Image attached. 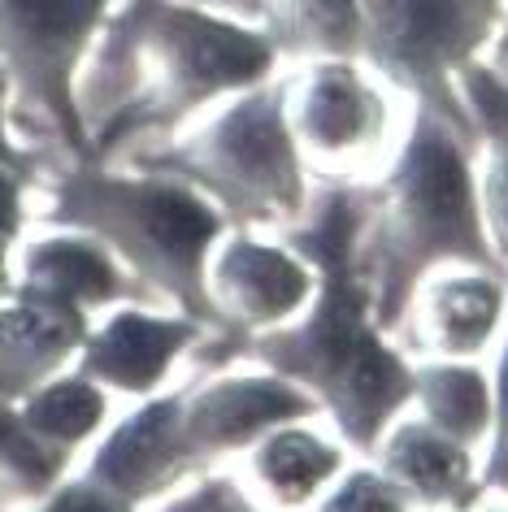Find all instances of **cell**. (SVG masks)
<instances>
[{"mask_svg":"<svg viewBox=\"0 0 508 512\" xmlns=\"http://www.w3.org/2000/svg\"><path fill=\"white\" fill-rule=\"evenodd\" d=\"M270 31L187 0H126L87 53L74 87L87 148H109L139 131H170L213 96L248 92L274 70Z\"/></svg>","mask_w":508,"mask_h":512,"instance_id":"6da1fadb","label":"cell"},{"mask_svg":"<svg viewBox=\"0 0 508 512\" xmlns=\"http://www.w3.org/2000/svg\"><path fill=\"white\" fill-rule=\"evenodd\" d=\"M53 226L96 239L105 252L174 296L183 309L213 317L205 287V256L222 235V217L196 187L165 174H109L83 161L53 183Z\"/></svg>","mask_w":508,"mask_h":512,"instance_id":"7a4b0ae2","label":"cell"},{"mask_svg":"<svg viewBox=\"0 0 508 512\" xmlns=\"http://www.w3.org/2000/svg\"><path fill=\"white\" fill-rule=\"evenodd\" d=\"M152 174L179 178L226 204L235 217H287L300 209V152L287 131V87H257L218 122L165 148Z\"/></svg>","mask_w":508,"mask_h":512,"instance_id":"3957f363","label":"cell"},{"mask_svg":"<svg viewBox=\"0 0 508 512\" xmlns=\"http://www.w3.org/2000/svg\"><path fill=\"white\" fill-rule=\"evenodd\" d=\"M348 239L335 252V270L344 261ZM265 361H274L287 374H304L313 387L335 404L339 421L352 439L370 443L378 426L391 417L404 395H409V374L391 361V352L378 348V339L361 322V300L352 296L344 270L330 274V291L322 313L313 317L309 330L300 335H283L261 348Z\"/></svg>","mask_w":508,"mask_h":512,"instance_id":"277c9868","label":"cell"},{"mask_svg":"<svg viewBox=\"0 0 508 512\" xmlns=\"http://www.w3.org/2000/svg\"><path fill=\"white\" fill-rule=\"evenodd\" d=\"M383 200V248L396 274L409 278L435 256L487 261L465 157L439 118H430V113L417 118V131L396 174L387 178Z\"/></svg>","mask_w":508,"mask_h":512,"instance_id":"5b68a950","label":"cell"},{"mask_svg":"<svg viewBox=\"0 0 508 512\" xmlns=\"http://www.w3.org/2000/svg\"><path fill=\"white\" fill-rule=\"evenodd\" d=\"M109 5L113 0H0V66L9 74V96L53 126L70 152H92L74 87Z\"/></svg>","mask_w":508,"mask_h":512,"instance_id":"8992f818","label":"cell"},{"mask_svg":"<svg viewBox=\"0 0 508 512\" xmlns=\"http://www.w3.org/2000/svg\"><path fill=\"white\" fill-rule=\"evenodd\" d=\"M504 0H370L365 44L391 79L426 96H448V79L487 40Z\"/></svg>","mask_w":508,"mask_h":512,"instance_id":"52a82bcc","label":"cell"},{"mask_svg":"<svg viewBox=\"0 0 508 512\" xmlns=\"http://www.w3.org/2000/svg\"><path fill=\"white\" fill-rule=\"evenodd\" d=\"M187 465L192 452L179 439V400H157L113 430V439L96 452L87 482L122 504H135L170 486Z\"/></svg>","mask_w":508,"mask_h":512,"instance_id":"ba28073f","label":"cell"},{"mask_svg":"<svg viewBox=\"0 0 508 512\" xmlns=\"http://www.w3.org/2000/svg\"><path fill=\"white\" fill-rule=\"evenodd\" d=\"M87 339V317L70 304L14 296L0 304V400H27Z\"/></svg>","mask_w":508,"mask_h":512,"instance_id":"9c48e42d","label":"cell"},{"mask_svg":"<svg viewBox=\"0 0 508 512\" xmlns=\"http://www.w3.org/2000/svg\"><path fill=\"white\" fill-rule=\"evenodd\" d=\"M304 413V400L274 378H226L213 382L183 408L179 400V439L196 456L226 452V447L248 443L252 434L283 417Z\"/></svg>","mask_w":508,"mask_h":512,"instance_id":"30bf717a","label":"cell"},{"mask_svg":"<svg viewBox=\"0 0 508 512\" xmlns=\"http://www.w3.org/2000/svg\"><path fill=\"white\" fill-rule=\"evenodd\" d=\"M192 322H161V317L144 313H122L100 330V335L83 339V378L109 382L118 391L144 395L165 378L170 361L192 343Z\"/></svg>","mask_w":508,"mask_h":512,"instance_id":"8fae6325","label":"cell"},{"mask_svg":"<svg viewBox=\"0 0 508 512\" xmlns=\"http://www.w3.org/2000/svg\"><path fill=\"white\" fill-rule=\"evenodd\" d=\"M126 291L113 256L87 235H48L22 252V283L14 296L70 304V309H96Z\"/></svg>","mask_w":508,"mask_h":512,"instance_id":"7c38bea8","label":"cell"},{"mask_svg":"<svg viewBox=\"0 0 508 512\" xmlns=\"http://www.w3.org/2000/svg\"><path fill=\"white\" fill-rule=\"evenodd\" d=\"M205 287L209 304H222L239 322H274V317H283L300 304L309 278L291 256L235 239L218 256V265L205 270Z\"/></svg>","mask_w":508,"mask_h":512,"instance_id":"4fadbf2b","label":"cell"},{"mask_svg":"<svg viewBox=\"0 0 508 512\" xmlns=\"http://www.w3.org/2000/svg\"><path fill=\"white\" fill-rule=\"evenodd\" d=\"M383 131V100L348 61H322L296 100V135L317 152L361 148Z\"/></svg>","mask_w":508,"mask_h":512,"instance_id":"5bb4252c","label":"cell"},{"mask_svg":"<svg viewBox=\"0 0 508 512\" xmlns=\"http://www.w3.org/2000/svg\"><path fill=\"white\" fill-rule=\"evenodd\" d=\"M274 48L348 61L365 44V0H265Z\"/></svg>","mask_w":508,"mask_h":512,"instance_id":"9a60e30c","label":"cell"},{"mask_svg":"<svg viewBox=\"0 0 508 512\" xmlns=\"http://www.w3.org/2000/svg\"><path fill=\"white\" fill-rule=\"evenodd\" d=\"M66 465V447L40 439L14 404L0 400V499H44Z\"/></svg>","mask_w":508,"mask_h":512,"instance_id":"2e32d148","label":"cell"},{"mask_svg":"<svg viewBox=\"0 0 508 512\" xmlns=\"http://www.w3.org/2000/svg\"><path fill=\"white\" fill-rule=\"evenodd\" d=\"M18 413L40 439L70 452L74 443H83L87 434L100 426V417H105V395L96 391L92 378H66V382L48 378L44 387H35L27 400H22Z\"/></svg>","mask_w":508,"mask_h":512,"instance_id":"e0dca14e","label":"cell"},{"mask_svg":"<svg viewBox=\"0 0 508 512\" xmlns=\"http://www.w3.org/2000/svg\"><path fill=\"white\" fill-rule=\"evenodd\" d=\"M387 469L396 473L400 482H409L413 491H422L430 499H465L469 486V465L461 443L443 439V434L426 430V426H409L396 439L387 456Z\"/></svg>","mask_w":508,"mask_h":512,"instance_id":"ac0fdd59","label":"cell"},{"mask_svg":"<svg viewBox=\"0 0 508 512\" xmlns=\"http://www.w3.org/2000/svg\"><path fill=\"white\" fill-rule=\"evenodd\" d=\"M335 465H339V456L326 443H317L313 434H274L261 447V460H257L265 486L278 499H287V504L309 499L335 473Z\"/></svg>","mask_w":508,"mask_h":512,"instance_id":"d6986e66","label":"cell"},{"mask_svg":"<svg viewBox=\"0 0 508 512\" xmlns=\"http://www.w3.org/2000/svg\"><path fill=\"white\" fill-rule=\"evenodd\" d=\"M495 313H500V291L482 278H461V283H443L435 296V326L439 343L452 352H469L491 335Z\"/></svg>","mask_w":508,"mask_h":512,"instance_id":"ffe728a7","label":"cell"},{"mask_svg":"<svg viewBox=\"0 0 508 512\" xmlns=\"http://www.w3.org/2000/svg\"><path fill=\"white\" fill-rule=\"evenodd\" d=\"M426 404H430V417H435L452 439H469V434H478L482 421H487L482 382L474 374H465V369H439V374H430Z\"/></svg>","mask_w":508,"mask_h":512,"instance_id":"44dd1931","label":"cell"},{"mask_svg":"<svg viewBox=\"0 0 508 512\" xmlns=\"http://www.w3.org/2000/svg\"><path fill=\"white\" fill-rule=\"evenodd\" d=\"M22 230V174L0 165V300L9 296V252Z\"/></svg>","mask_w":508,"mask_h":512,"instance_id":"7402d4cb","label":"cell"},{"mask_svg":"<svg viewBox=\"0 0 508 512\" xmlns=\"http://www.w3.org/2000/svg\"><path fill=\"white\" fill-rule=\"evenodd\" d=\"M326 512H404V499L391 482L357 473V478L326 504Z\"/></svg>","mask_w":508,"mask_h":512,"instance_id":"603a6c76","label":"cell"},{"mask_svg":"<svg viewBox=\"0 0 508 512\" xmlns=\"http://www.w3.org/2000/svg\"><path fill=\"white\" fill-rule=\"evenodd\" d=\"M491 131H495V157H491V178H487V209H491L495 235L508 248V118H495Z\"/></svg>","mask_w":508,"mask_h":512,"instance_id":"cb8c5ba5","label":"cell"},{"mask_svg":"<svg viewBox=\"0 0 508 512\" xmlns=\"http://www.w3.org/2000/svg\"><path fill=\"white\" fill-rule=\"evenodd\" d=\"M40 512H126V504L109 491H100L96 482H74L61 486V491H48Z\"/></svg>","mask_w":508,"mask_h":512,"instance_id":"d4e9b609","label":"cell"},{"mask_svg":"<svg viewBox=\"0 0 508 512\" xmlns=\"http://www.w3.org/2000/svg\"><path fill=\"white\" fill-rule=\"evenodd\" d=\"M0 165L27 174V157H22V148L14 144V135H9V74H5V66H0Z\"/></svg>","mask_w":508,"mask_h":512,"instance_id":"484cf974","label":"cell"},{"mask_svg":"<svg viewBox=\"0 0 508 512\" xmlns=\"http://www.w3.org/2000/svg\"><path fill=\"white\" fill-rule=\"evenodd\" d=\"M491 478L508 482V356H504V378H500V452H495Z\"/></svg>","mask_w":508,"mask_h":512,"instance_id":"4316f807","label":"cell"},{"mask_svg":"<svg viewBox=\"0 0 508 512\" xmlns=\"http://www.w3.org/2000/svg\"><path fill=\"white\" fill-rule=\"evenodd\" d=\"M209 508H213V495H192L183 504H174L170 512H209Z\"/></svg>","mask_w":508,"mask_h":512,"instance_id":"83f0119b","label":"cell"},{"mask_svg":"<svg viewBox=\"0 0 508 512\" xmlns=\"http://www.w3.org/2000/svg\"><path fill=\"white\" fill-rule=\"evenodd\" d=\"M187 5H200V9H218V5H231V0H187Z\"/></svg>","mask_w":508,"mask_h":512,"instance_id":"f1b7e54d","label":"cell"}]
</instances>
